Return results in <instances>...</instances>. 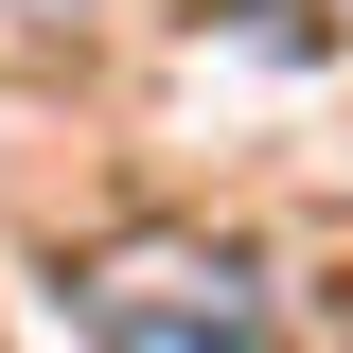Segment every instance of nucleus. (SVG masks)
<instances>
[{
    "label": "nucleus",
    "mask_w": 353,
    "mask_h": 353,
    "mask_svg": "<svg viewBox=\"0 0 353 353\" xmlns=\"http://www.w3.org/2000/svg\"><path fill=\"white\" fill-rule=\"evenodd\" d=\"M18 18H71V0H18Z\"/></svg>",
    "instance_id": "nucleus-2"
},
{
    "label": "nucleus",
    "mask_w": 353,
    "mask_h": 353,
    "mask_svg": "<svg viewBox=\"0 0 353 353\" xmlns=\"http://www.w3.org/2000/svg\"><path fill=\"white\" fill-rule=\"evenodd\" d=\"M88 353H283L248 301V265L230 248H176V230H141V248L88 265Z\"/></svg>",
    "instance_id": "nucleus-1"
}]
</instances>
